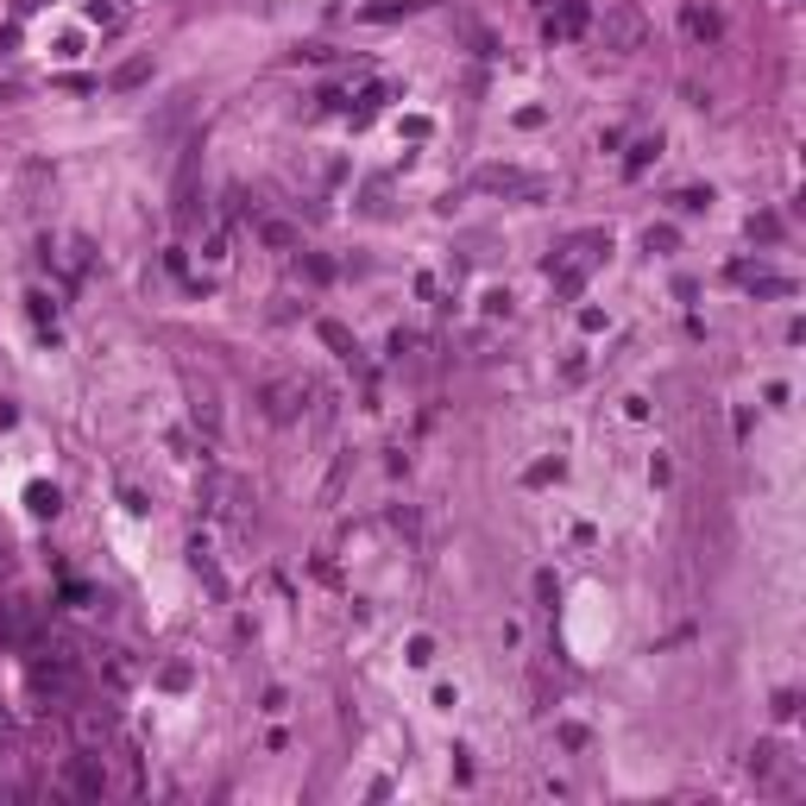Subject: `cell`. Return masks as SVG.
<instances>
[{
    "label": "cell",
    "instance_id": "6da1fadb",
    "mask_svg": "<svg viewBox=\"0 0 806 806\" xmlns=\"http://www.w3.org/2000/svg\"><path fill=\"white\" fill-rule=\"evenodd\" d=\"M605 51H618V58H624V51H636V45H643V13H636V7H624V0H618V7H605Z\"/></svg>",
    "mask_w": 806,
    "mask_h": 806
},
{
    "label": "cell",
    "instance_id": "7a4b0ae2",
    "mask_svg": "<svg viewBox=\"0 0 806 806\" xmlns=\"http://www.w3.org/2000/svg\"><path fill=\"white\" fill-rule=\"evenodd\" d=\"M302 379H265V385H259V410H265L271 422H290L302 410Z\"/></svg>",
    "mask_w": 806,
    "mask_h": 806
},
{
    "label": "cell",
    "instance_id": "3957f363",
    "mask_svg": "<svg viewBox=\"0 0 806 806\" xmlns=\"http://www.w3.org/2000/svg\"><path fill=\"white\" fill-rule=\"evenodd\" d=\"M63 788H70V794H83V801H101V794H108V769H101V756H70Z\"/></svg>",
    "mask_w": 806,
    "mask_h": 806
},
{
    "label": "cell",
    "instance_id": "277c9868",
    "mask_svg": "<svg viewBox=\"0 0 806 806\" xmlns=\"http://www.w3.org/2000/svg\"><path fill=\"white\" fill-rule=\"evenodd\" d=\"M76 737H83L89 749H101L108 737H114V712H108V706H83V712H76Z\"/></svg>",
    "mask_w": 806,
    "mask_h": 806
},
{
    "label": "cell",
    "instance_id": "5b68a950",
    "mask_svg": "<svg viewBox=\"0 0 806 806\" xmlns=\"http://www.w3.org/2000/svg\"><path fill=\"white\" fill-rule=\"evenodd\" d=\"M196 422H202V435H221V404H214V390L209 385H196Z\"/></svg>",
    "mask_w": 806,
    "mask_h": 806
},
{
    "label": "cell",
    "instance_id": "8992f818",
    "mask_svg": "<svg viewBox=\"0 0 806 806\" xmlns=\"http://www.w3.org/2000/svg\"><path fill=\"white\" fill-rule=\"evenodd\" d=\"M586 20H593V13H586V0H568V7H561V20H555V26H548V32L561 38V32H580V26H586Z\"/></svg>",
    "mask_w": 806,
    "mask_h": 806
},
{
    "label": "cell",
    "instance_id": "52a82bcc",
    "mask_svg": "<svg viewBox=\"0 0 806 806\" xmlns=\"http://www.w3.org/2000/svg\"><path fill=\"white\" fill-rule=\"evenodd\" d=\"M687 32H693V38H712L718 20H712V13H699V7H687Z\"/></svg>",
    "mask_w": 806,
    "mask_h": 806
},
{
    "label": "cell",
    "instance_id": "ba28073f",
    "mask_svg": "<svg viewBox=\"0 0 806 806\" xmlns=\"http://www.w3.org/2000/svg\"><path fill=\"white\" fill-rule=\"evenodd\" d=\"M259 234H265L271 246H284V252H290V246H297V234H290V227H277V221H259Z\"/></svg>",
    "mask_w": 806,
    "mask_h": 806
}]
</instances>
